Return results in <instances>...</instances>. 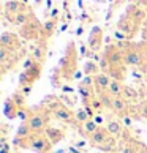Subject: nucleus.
<instances>
[{"label": "nucleus", "instance_id": "1", "mask_svg": "<svg viewBox=\"0 0 147 153\" xmlns=\"http://www.w3.org/2000/svg\"><path fill=\"white\" fill-rule=\"evenodd\" d=\"M143 44H131L127 43L125 48H120L123 52V65L127 66H141L144 63V52H143Z\"/></svg>", "mask_w": 147, "mask_h": 153}, {"label": "nucleus", "instance_id": "2", "mask_svg": "<svg viewBox=\"0 0 147 153\" xmlns=\"http://www.w3.org/2000/svg\"><path fill=\"white\" fill-rule=\"evenodd\" d=\"M27 147L30 150L37 152V153H48L51 150L52 144L49 142V139L46 137L44 133H40V134H32L29 139H27Z\"/></svg>", "mask_w": 147, "mask_h": 153}, {"label": "nucleus", "instance_id": "3", "mask_svg": "<svg viewBox=\"0 0 147 153\" xmlns=\"http://www.w3.org/2000/svg\"><path fill=\"white\" fill-rule=\"evenodd\" d=\"M29 126L32 129L33 134H40V133H44L48 128V114L43 111H37V112H32L29 120Z\"/></svg>", "mask_w": 147, "mask_h": 153}, {"label": "nucleus", "instance_id": "4", "mask_svg": "<svg viewBox=\"0 0 147 153\" xmlns=\"http://www.w3.org/2000/svg\"><path fill=\"white\" fill-rule=\"evenodd\" d=\"M49 111L52 112V115L57 118V120L63 122V123H76V117H75V111H71L68 106L65 104H52L49 107Z\"/></svg>", "mask_w": 147, "mask_h": 153}, {"label": "nucleus", "instance_id": "5", "mask_svg": "<svg viewBox=\"0 0 147 153\" xmlns=\"http://www.w3.org/2000/svg\"><path fill=\"white\" fill-rule=\"evenodd\" d=\"M40 74H41V63H37L33 65L30 70H25L21 73L19 76V85L21 87H25V85H32L35 81L40 79Z\"/></svg>", "mask_w": 147, "mask_h": 153}, {"label": "nucleus", "instance_id": "6", "mask_svg": "<svg viewBox=\"0 0 147 153\" xmlns=\"http://www.w3.org/2000/svg\"><path fill=\"white\" fill-rule=\"evenodd\" d=\"M0 48H5V49L11 51V52H16L21 48L19 36L13 32H3L2 36H0Z\"/></svg>", "mask_w": 147, "mask_h": 153}, {"label": "nucleus", "instance_id": "7", "mask_svg": "<svg viewBox=\"0 0 147 153\" xmlns=\"http://www.w3.org/2000/svg\"><path fill=\"white\" fill-rule=\"evenodd\" d=\"M138 27H139L138 22H136V21H133L128 14H125L120 21H119V24H117V30H120L122 33H125V35L128 36V39H130V38H131V36L134 35V33H136Z\"/></svg>", "mask_w": 147, "mask_h": 153}, {"label": "nucleus", "instance_id": "8", "mask_svg": "<svg viewBox=\"0 0 147 153\" xmlns=\"http://www.w3.org/2000/svg\"><path fill=\"white\" fill-rule=\"evenodd\" d=\"M103 55L111 62L112 68H117V66H120V63H123V52L119 48V44H114V46L111 44V46H108Z\"/></svg>", "mask_w": 147, "mask_h": 153}, {"label": "nucleus", "instance_id": "9", "mask_svg": "<svg viewBox=\"0 0 147 153\" xmlns=\"http://www.w3.org/2000/svg\"><path fill=\"white\" fill-rule=\"evenodd\" d=\"M112 79L109 77L108 73H98L97 76H93V87H95V92L98 95L101 93H106L109 88V84H111Z\"/></svg>", "mask_w": 147, "mask_h": 153}, {"label": "nucleus", "instance_id": "10", "mask_svg": "<svg viewBox=\"0 0 147 153\" xmlns=\"http://www.w3.org/2000/svg\"><path fill=\"white\" fill-rule=\"evenodd\" d=\"M109 137H111V134H109L108 129H106V126H100L97 131L89 137V142H90V145H93V147H101Z\"/></svg>", "mask_w": 147, "mask_h": 153}, {"label": "nucleus", "instance_id": "11", "mask_svg": "<svg viewBox=\"0 0 147 153\" xmlns=\"http://www.w3.org/2000/svg\"><path fill=\"white\" fill-rule=\"evenodd\" d=\"M111 111H114L119 115H125L130 114V106L128 101L123 98V96H112V104H111Z\"/></svg>", "mask_w": 147, "mask_h": 153}, {"label": "nucleus", "instance_id": "12", "mask_svg": "<svg viewBox=\"0 0 147 153\" xmlns=\"http://www.w3.org/2000/svg\"><path fill=\"white\" fill-rule=\"evenodd\" d=\"M5 16L10 19L11 24L18 25V27H24V25H27L33 19L29 11H21V13H18V14H5Z\"/></svg>", "mask_w": 147, "mask_h": 153}, {"label": "nucleus", "instance_id": "13", "mask_svg": "<svg viewBox=\"0 0 147 153\" xmlns=\"http://www.w3.org/2000/svg\"><path fill=\"white\" fill-rule=\"evenodd\" d=\"M101 39H103V32L98 27H95L92 30V33H90V38H89V48L92 52H97L101 48Z\"/></svg>", "mask_w": 147, "mask_h": 153}, {"label": "nucleus", "instance_id": "14", "mask_svg": "<svg viewBox=\"0 0 147 153\" xmlns=\"http://www.w3.org/2000/svg\"><path fill=\"white\" fill-rule=\"evenodd\" d=\"M5 14H18L21 11H25V3L21 0H8L5 2Z\"/></svg>", "mask_w": 147, "mask_h": 153}, {"label": "nucleus", "instance_id": "15", "mask_svg": "<svg viewBox=\"0 0 147 153\" xmlns=\"http://www.w3.org/2000/svg\"><path fill=\"white\" fill-rule=\"evenodd\" d=\"M44 134H46V137L49 139V142L52 144V145H55L57 142H60V140L63 139V136H65L62 129L55 128V126H48L46 131H44Z\"/></svg>", "mask_w": 147, "mask_h": 153}, {"label": "nucleus", "instance_id": "16", "mask_svg": "<svg viewBox=\"0 0 147 153\" xmlns=\"http://www.w3.org/2000/svg\"><path fill=\"white\" fill-rule=\"evenodd\" d=\"M127 14L133 21H136L139 25H141V22H143L144 18H146V11L143 8H139V5H131V7L128 8V11H127Z\"/></svg>", "mask_w": 147, "mask_h": 153}, {"label": "nucleus", "instance_id": "17", "mask_svg": "<svg viewBox=\"0 0 147 153\" xmlns=\"http://www.w3.org/2000/svg\"><path fill=\"white\" fill-rule=\"evenodd\" d=\"M98 128H100V126L97 125V122H95L93 118H90V120H87L86 123H82L81 126H79V131H81V133H82V134L89 139L90 136H92L95 131H97Z\"/></svg>", "mask_w": 147, "mask_h": 153}, {"label": "nucleus", "instance_id": "18", "mask_svg": "<svg viewBox=\"0 0 147 153\" xmlns=\"http://www.w3.org/2000/svg\"><path fill=\"white\" fill-rule=\"evenodd\" d=\"M106 129L109 131L111 136L119 137V136L123 133V125H122V122H119V120H109L108 123H106Z\"/></svg>", "mask_w": 147, "mask_h": 153}, {"label": "nucleus", "instance_id": "19", "mask_svg": "<svg viewBox=\"0 0 147 153\" xmlns=\"http://www.w3.org/2000/svg\"><path fill=\"white\" fill-rule=\"evenodd\" d=\"M32 134L33 133H32V129H30V126H29L27 122H22L18 126V129H16V137L21 139V140H27Z\"/></svg>", "mask_w": 147, "mask_h": 153}, {"label": "nucleus", "instance_id": "20", "mask_svg": "<svg viewBox=\"0 0 147 153\" xmlns=\"http://www.w3.org/2000/svg\"><path fill=\"white\" fill-rule=\"evenodd\" d=\"M108 93L111 96H122L123 95V84L122 81H117V79H112L108 88Z\"/></svg>", "mask_w": 147, "mask_h": 153}, {"label": "nucleus", "instance_id": "21", "mask_svg": "<svg viewBox=\"0 0 147 153\" xmlns=\"http://www.w3.org/2000/svg\"><path fill=\"white\" fill-rule=\"evenodd\" d=\"M3 112L8 118H18V112H19V107L13 103V100H8L3 106Z\"/></svg>", "mask_w": 147, "mask_h": 153}, {"label": "nucleus", "instance_id": "22", "mask_svg": "<svg viewBox=\"0 0 147 153\" xmlns=\"http://www.w3.org/2000/svg\"><path fill=\"white\" fill-rule=\"evenodd\" d=\"M98 73H101L98 63H95V62H92V60L86 62V65H84V74L92 76V77H93V76H97Z\"/></svg>", "mask_w": 147, "mask_h": 153}, {"label": "nucleus", "instance_id": "23", "mask_svg": "<svg viewBox=\"0 0 147 153\" xmlns=\"http://www.w3.org/2000/svg\"><path fill=\"white\" fill-rule=\"evenodd\" d=\"M32 57H33V60H35V62H38V63H43L44 57H46V48H44L43 44H38V46L33 49Z\"/></svg>", "mask_w": 147, "mask_h": 153}, {"label": "nucleus", "instance_id": "24", "mask_svg": "<svg viewBox=\"0 0 147 153\" xmlns=\"http://www.w3.org/2000/svg\"><path fill=\"white\" fill-rule=\"evenodd\" d=\"M55 24H57V21H55V19H48L43 24V35L46 36V38L52 36V33L55 30Z\"/></svg>", "mask_w": 147, "mask_h": 153}, {"label": "nucleus", "instance_id": "25", "mask_svg": "<svg viewBox=\"0 0 147 153\" xmlns=\"http://www.w3.org/2000/svg\"><path fill=\"white\" fill-rule=\"evenodd\" d=\"M123 98L125 100H138L139 98V93L134 87H130V85H123Z\"/></svg>", "mask_w": 147, "mask_h": 153}, {"label": "nucleus", "instance_id": "26", "mask_svg": "<svg viewBox=\"0 0 147 153\" xmlns=\"http://www.w3.org/2000/svg\"><path fill=\"white\" fill-rule=\"evenodd\" d=\"M116 147H117V142H116V139H114V136H111V137L106 140V142L101 145V147H98L100 150H103V152H106V153H112L116 150Z\"/></svg>", "mask_w": 147, "mask_h": 153}, {"label": "nucleus", "instance_id": "27", "mask_svg": "<svg viewBox=\"0 0 147 153\" xmlns=\"http://www.w3.org/2000/svg\"><path fill=\"white\" fill-rule=\"evenodd\" d=\"M11 100H13V103L18 106L19 109H21V107H25V95L22 93V92L14 93L13 96H11Z\"/></svg>", "mask_w": 147, "mask_h": 153}, {"label": "nucleus", "instance_id": "28", "mask_svg": "<svg viewBox=\"0 0 147 153\" xmlns=\"http://www.w3.org/2000/svg\"><path fill=\"white\" fill-rule=\"evenodd\" d=\"M119 153H138V147L136 144H131V142H125L120 145L119 149Z\"/></svg>", "mask_w": 147, "mask_h": 153}, {"label": "nucleus", "instance_id": "29", "mask_svg": "<svg viewBox=\"0 0 147 153\" xmlns=\"http://www.w3.org/2000/svg\"><path fill=\"white\" fill-rule=\"evenodd\" d=\"M75 117H76V122H79V123H86L87 120H90V117L87 115V112L84 111V107H81V109H76L75 111Z\"/></svg>", "mask_w": 147, "mask_h": 153}, {"label": "nucleus", "instance_id": "30", "mask_svg": "<svg viewBox=\"0 0 147 153\" xmlns=\"http://www.w3.org/2000/svg\"><path fill=\"white\" fill-rule=\"evenodd\" d=\"M122 125L125 128H130V126H133V117L130 115V114H125V115H122Z\"/></svg>", "mask_w": 147, "mask_h": 153}, {"label": "nucleus", "instance_id": "31", "mask_svg": "<svg viewBox=\"0 0 147 153\" xmlns=\"http://www.w3.org/2000/svg\"><path fill=\"white\" fill-rule=\"evenodd\" d=\"M29 117H30L29 111H27L25 107H21L19 112H18V118H21L22 122H27V120H29Z\"/></svg>", "mask_w": 147, "mask_h": 153}, {"label": "nucleus", "instance_id": "32", "mask_svg": "<svg viewBox=\"0 0 147 153\" xmlns=\"http://www.w3.org/2000/svg\"><path fill=\"white\" fill-rule=\"evenodd\" d=\"M35 63H37V62L33 60L32 55H30V57H27V59H24V63H22V66H24V71H25V70H30V68L35 65Z\"/></svg>", "mask_w": 147, "mask_h": 153}, {"label": "nucleus", "instance_id": "33", "mask_svg": "<svg viewBox=\"0 0 147 153\" xmlns=\"http://www.w3.org/2000/svg\"><path fill=\"white\" fill-rule=\"evenodd\" d=\"M0 153H11V145L7 142V139L2 137V147H0Z\"/></svg>", "mask_w": 147, "mask_h": 153}, {"label": "nucleus", "instance_id": "34", "mask_svg": "<svg viewBox=\"0 0 147 153\" xmlns=\"http://www.w3.org/2000/svg\"><path fill=\"white\" fill-rule=\"evenodd\" d=\"M93 120L97 122V125H98V126H101V125L104 123V117H103V115H100V114H97V115L93 117Z\"/></svg>", "mask_w": 147, "mask_h": 153}, {"label": "nucleus", "instance_id": "35", "mask_svg": "<svg viewBox=\"0 0 147 153\" xmlns=\"http://www.w3.org/2000/svg\"><path fill=\"white\" fill-rule=\"evenodd\" d=\"M114 36H116L117 39H128V36L125 35V33H122L120 30H116V33H114Z\"/></svg>", "mask_w": 147, "mask_h": 153}, {"label": "nucleus", "instance_id": "36", "mask_svg": "<svg viewBox=\"0 0 147 153\" xmlns=\"http://www.w3.org/2000/svg\"><path fill=\"white\" fill-rule=\"evenodd\" d=\"M21 92H22V93H24V95L27 96V95H29V93L32 92V85H25V87H21Z\"/></svg>", "mask_w": 147, "mask_h": 153}, {"label": "nucleus", "instance_id": "37", "mask_svg": "<svg viewBox=\"0 0 147 153\" xmlns=\"http://www.w3.org/2000/svg\"><path fill=\"white\" fill-rule=\"evenodd\" d=\"M139 112H143V114H141V115H143V117H146L147 118V104H144V106H141V111Z\"/></svg>", "mask_w": 147, "mask_h": 153}, {"label": "nucleus", "instance_id": "38", "mask_svg": "<svg viewBox=\"0 0 147 153\" xmlns=\"http://www.w3.org/2000/svg\"><path fill=\"white\" fill-rule=\"evenodd\" d=\"M57 14H59V8H54L52 13H51V19H57Z\"/></svg>", "mask_w": 147, "mask_h": 153}, {"label": "nucleus", "instance_id": "39", "mask_svg": "<svg viewBox=\"0 0 147 153\" xmlns=\"http://www.w3.org/2000/svg\"><path fill=\"white\" fill-rule=\"evenodd\" d=\"M138 3L141 5V7H144V8H147V0H138Z\"/></svg>", "mask_w": 147, "mask_h": 153}, {"label": "nucleus", "instance_id": "40", "mask_svg": "<svg viewBox=\"0 0 147 153\" xmlns=\"http://www.w3.org/2000/svg\"><path fill=\"white\" fill-rule=\"evenodd\" d=\"M144 44H146V48H147V41H146V43H144Z\"/></svg>", "mask_w": 147, "mask_h": 153}]
</instances>
